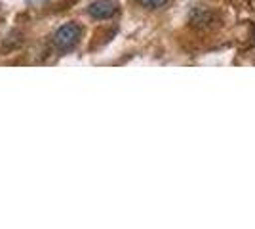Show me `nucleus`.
Returning <instances> with one entry per match:
<instances>
[{
    "mask_svg": "<svg viewBox=\"0 0 255 229\" xmlns=\"http://www.w3.org/2000/svg\"><path fill=\"white\" fill-rule=\"evenodd\" d=\"M82 36V27L78 23H65L53 34V46L61 52L73 50Z\"/></svg>",
    "mask_w": 255,
    "mask_h": 229,
    "instance_id": "nucleus-1",
    "label": "nucleus"
},
{
    "mask_svg": "<svg viewBox=\"0 0 255 229\" xmlns=\"http://www.w3.org/2000/svg\"><path fill=\"white\" fill-rule=\"evenodd\" d=\"M189 23H191L194 29H200V31H210L213 27H217L221 23V17L217 11L210 10V8H194L189 15Z\"/></svg>",
    "mask_w": 255,
    "mask_h": 229,
    "instance_id": "nucleus-2",
    "label": "nucleus"
},
{
    "mask_svg": "<svg viewBox=\"0 0 255 229\" xmlns=\"http://www.w3.org/2000/svg\"><path fill=\"white\" fill-rule=\"evenodd\" d=\"M118 11V4L115 0H96L88 6V13L94 19H109Z\"/></svg>",
    "mask_w": 255,
    "mask_h": 229,
    "instance_id": "nucleus-3",
    "label": "nucleus"
},
{
    "mask_svg": "<svg viewBox=\"0 0 255 229\" xmlns=\"http://www.w3.org/2000/svg\"><path fill=\"white\" fill-rule=\"evenodd\" d=\"M137 2L145 8H162L168 0H137Z\"/></svg>",
    "mask_w": 255,
    "mask_h": 229,
    "instance_id": "nucleus-4",
    "label": "nucleus"
}]
</instances>
